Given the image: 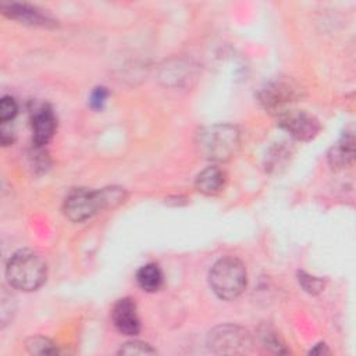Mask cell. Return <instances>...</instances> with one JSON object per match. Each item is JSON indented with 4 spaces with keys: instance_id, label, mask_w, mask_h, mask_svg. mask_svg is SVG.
<instances>
[{
    "instance_id": "cell-1",
    "label": "cell",
    "mask_w": 356,
    "mask_h": 356,
    "mask_svg": "<svg viewBox=\"0 0 356 356\" xmlns=\"http://www.w3.org/2000/svg\"><path fill=\"white\" fill-rule=\"evenodd\" d=\"M121 202H124V191L121 188H106L102 191L78 188L67 195L63 210L68 220L81 222L97 211Z\"/></svg>"
},
{
    "instance_id": "cell-2",
    "label": "cell",
    "mask_w": 356,
    "mask_h": 356,
    "mask_svg": "<svg viewBox=\"0 0 356 356\" xmlns=\"http://www.w3.org/2000/svg\"><path fill=\"white\" fill-rule=\"evenodd\" d=\"M47 267L40 254L31 249L15 252L7 263L6 277L8 284L25 292L36 291L46 281Z\"/></svg>"
},
{
    "instance_id": "cell-3",
    "label": "cell",
    "mask_w": 356,
    "mask_h": 356,
    "mask_svg": "<svg viewBox=\"0 0 356 356\" xmlns=\"http://www.w3.org/2000/svg\"><path fill=\"white\" fill-rule=\"evenodd\" d=\"M197 149L209 160L227 161L235 156L241 145L239 131L229 124H216L197 134Z\"/></svg>"
},
{
    "instance_id": "cell-4",
    "label": "cell",
    "mask_w": 356,
    "mask_h": 356,
    "mask_svg": "<svg viewBox=\"0 0 356 356\" xmlns=\"http://www.w3.org/2000/svg\"><path fill=\"white\" fill-rule=\"evenodd\" d=\"M246 268L243 263L232 256L217 260L209 274L213 292L224 300L238 298L246 288Z\"/></svg>"
},
{
    "instance_id": "cell-5",
    "label": "cell",
    "mask_w": 356,
    "mask_h": 356,
    "mask_svg": "<svg viewBox=\"0 0 356 356\" xmlns=\"http://www.w3.org/2000/svg\"><path fill=\"white\" fill-rule=\"evenodd\" d=\"M209 348L216 353H245L252 346V338L246 330L238 325H220L209 332Z\"/></svg>"
},
{
    "instance_id": "cell-6",
    "label": "cell",
    "mask_w": 356,
    "mask_h": 356,
    "mask_svg": "<svg viewBox=\"0 0 356 356\" xmlns=\"http://www.w3.org/2000/svg\"><path fill=\"white\" fill-rule=\"evenodd\" d=\"M302 89L292 81L274 79L266 83L259 92V102L261 106L275 114L288 110L286 107L300 97Z\"/></svg>"
},
{
    "instance_id": "cell-7",
    "label": "cell",
    "mask_w": 356,
    "mask_h": 356,
    "mask_svg": "<svg viewBox=\"0 0 356 356\" xmlns=\"http://www.w3.org/2000/svg\"><path fill=\"white\" fill-rule=\"evenodd\" d=\"M278 125L298 140H310L320 131L318 120L303 110H285L278 114Z\"/></svg>"
},
{
    "instance_id": "cell-8",
    "label": "cell",
    "mask_w": 356,
    "mask_h": 356,
    "mask_svg": "<svg viewBox=\"0 0 356 356\" xmlns=\"http://www.w3.org/2000/svg\"><path fill=\"white\" fill-rule=\"evenodd\" d=\"M111 317L115 328L125 335H136L140 330V321L136 312V305L129 298L117 300L113 307Z\"/></svg>"
},
{
    "instance_id": "cell-9",
    "label": "cell",
    "mask_w": 356,
    "mask_h": 356,
    "mask_svg": "<svg viewBox=\"0 0 356 356\" xmlns=\"http://www.w3.org/2000/svg\"><path fill=\"white\" fill-rule=\"evenodd\" d=\"M33 142L38 147L47 145L56 131V115L49 104H42L32 118Z\"/></svg>"
},
{
    "instance_id": "cell-10",
    "label": "cell",
    "mask_w": 356,
    "mask_h": 356,
    "mask_svg": "<svg viewBox=\"0 0 356 356\" xmlns=\"http://www.w3.org/2000/svg\"><path fill=\"white\" fill-rule=\"evenodd\" d=\"M1 10H3L4 15L18 19L24 24L40 25V26L51 24V19L49 17H46L39 10H36L35 7H31L28 4H19V3L1 4Z\"/></svg>"
},
{
    "instance_id": "cell-11",
    "label": "cell",
    "mask_w": 356,
    "mask_h": 356,
    "mask_svg": "<svg viewBox=\"0 0 356 356\" xmlns=\"http://www.w3.org/2000/svg\"><path fill=\"white\" fill-rule=\"evenodd\" d=\"M355 156L353 134L343 135L328 152V163L332 168H343L349 165Z\"/></svg>"
},
{
    "instance_id": "cell-12",
    "label": "cell",
    "mask_w": 356,
    "mask_h": 356,
    "mask_svg": "<svg viewBox=\"0 0 356 356\" xmlns=\"http://www.w3.org/2000/svg\"><path fill=\"white\" fill-rule=\"evenodd\" d=\"M225 182V174L218 167H207L196 177V189L203 195H216L221 191Z\"/></svg>"
},
{
    "instance_id": "cell-13",
    "label": "cell",
    "mask_w": 356,
    "mask_h": 356,
    "mask_svg": "<svg viewBox=\"0 0 356 356\" xmlns=\"http://www.w3.org/2000/svg\"><path fill=\"white\" fill-rule=\"evenodd\" d=\"M138 285L146 292H156L163 285V273L154 263L142 266L136 273Z\"/></svg>"
},
{
    "instance_id": "cell-14",
    "label": "cell",
    "mask_w": 356,
    "mask_h": 356,
    "mask_svg": "<svg viewBox=\"0 0 356 356\" xmlns=\"http://www.w3.org/2000/svg\"><path fill=\"white\" fill-rule=\"evenodd\" d=\"M26 350L32 355H56L58 353L56 345L44 337H32L25 343Z\"/></svg>"
},
{
    "instance_id": "cell-15",
    "label": "cell",
    "mask_w": 356,
    "mask_h": 356,
    "mask_svg": "<svg viewBox=\"0 0 356 356\" xmlns=\"http://www.w3.org/2000/svg\"><path fill=\"white\" fill-rule=\"evenodd\" d=\"M260 339H261V343L266 348H268V349H271V350H274L277 353H285L286 352L284 349V345L280 342L277 334L271 328H268V327H264V328L260 330Z\"/></svg>"
},
{
    "instance_id": "cell-16",
    "label": "cell",
    "mask_w": 356,
    "mask_h": 356,
    "mask_svg": "<svg viewBox=\"0 0 356 356\" xmlns=\"http://www.w3.org/2000/svg\"><path fill=\"white\" fill-rule=\"evenodd\" d=\"M118 353L120 355H153V353H156V350L145 342L131 341V342H125L120 348Z\"/></svg>"
},
{
    "instance_id": "cell-17",
    "label": "cell",
    "mask_w": 356,
    "mask_h": 356,
    "mask_svg": "<svg viewBox=\"0 0 356 356\" xmlns=\"http://www.w3.org/2000/svg\"><path fill=\"white\" fill-rule=\"evenodd\" d=\"M298 277H299V278H298V280H299V284H300L302 288H303L306 292H309V293L316 295V293L321 292L323 288H324L323 280H320V278H317V277H312V275H309V274H306V273H303V271H300V273L298 274Z\"/></svg>"
},
{
    "instance_id": "cell-18",
    "label": "cell",
    "mask_w": 356,
    "mask_h": 356,
    "mask_svg": "<svg viewBox=\"0 0 356 356\" xmlns=\"http://www.w3.org/2000/svg\"><path fill=\"white\" fill-rule=\"evenodd\" d=\"M18 106L15 100L10 96H4L0 100V121L3 124H7L10 120H13L17 115Z\"/></svg>"
},
{
    "instance_id": "cell-19",
    "label": "cell",
    "mask_w": 356,
    "mask_h": 356,
    "mask_svg": "<svg viewBox=\"0 0 356 356\" xmlns=\"http://www.w3.org/2000/svg\"><path fill=\"white\" fill-rule=\"evenodd\" d=\"M106 99H107V90H106V88H96V89L92 92V95H90L89 103H90V106H92L93 108L99 110V108L103 107Z\"/></svg>"
},
{
    "instance_id": "cell-20",
    "label": "cell",
    "mask_w": 356,
    "mask_h": 356,
    "mask_svg": "<svg viewBox=\"0 0 356 356\" xmlns=\"http://www.w3.org/2000/svg\"><path fill=\"white\" fill-rule=\"evenodd\" d=\"M310 353L312 355H323V353H330V350L327 349V345H324V343H318V345H316V348H313L312 350H310Z\"/></svg>"
}]
</instances>
